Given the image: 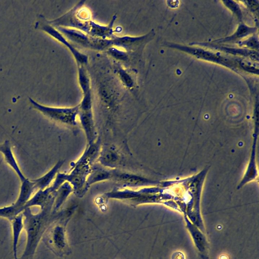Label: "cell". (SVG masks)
I'll list each match as a JSON object with an SVG mask.
<instances>
[{
    "instance_id": "obj_1",
    "label": "cell",
    "mask_w": 259,
    "mask_h": 259,
    "mask_svg": "<svg viewBox=\"0 0 259 259\" xmlns=\"http://www.w3.org/2000/svg\"><path fill=\"white\" fill-rule=\"evenodd\" d=\"M51 200L38 214H33L30 207L25 208L22 211L23 225L26 232L27 239L25 250L20 259L33 258L38 245L49 227Z\"/></svg>"
},
{
    "instance_id": "obj_2",
    "label": "cell",
    "mask_w": 259,
    "mask_h": 259,
    "mask_svg": "<svg viewBox=\"0 0 259 259\" xmlns=\"http://www.w3.org/2000/svg\"><path fill=\"white\" fill-rule=\"evenodd\" d=\"M55 28L67 39L84 48L102 51L113 46L111 39L93 37L82 31L73 28L62 27Z\"/></svg>"
},
{
    "instance_id": "obj_3",
    "label": "cell",
    "mask_w": 259,
    "mask_h": 259,
    "mask_svg": "<svg viewBox=\"0 0 259 259\" xmlns=\"http://www.w3.org/2000/svg\"><path fill=\"white\" fill-rule=\"evenodd\" d=\"M34 28L46 32L65 46L72 54L78 65L84 66L86 64L88 61L87 56L76 49L60 32L48 22V20L44 16L40 15L35 23Z\"/></svg>"
},
{
    "instance_id": "obj_4",
    "label": "cell",
    "mask_w": 259,
    "mask_h": 259,
    "mask_svg": "<svg viewBox=\"0 0 259 259\" xmlns=\"http://www.w3.org/2000/svg\"><path fill=\"white\" fill-rule=\"evenodd\" d=\"M29 101L33 108L53 120L70 125L76 124L79 105L69 108L54 107L40 104L31 98H29Z\"/></svg>"
},
{
    "instance_id": "obj_5",
    "label": "cell",
    "mask_w": 259,
    "mask_h": 259,
    "mask_svg": "<svg viewBox=\"0 0 259 259\" xmlns=\"http://www.w3.org/2000/svg\"><path fill=\"white\" fill-rule=\"evenodd\" d=\"M21 183L20 193L16 201L10 206L0 208V217L6 218L10 221L25 209V204L31 197V196L35 189L32 180L26 179Z\"/></svg>"
},
{
    "instance_id": "obj_6",
    "label": "cell",
    "mask_w": 259,
    "mask_h": 259,
    "mask_svg": "<svg viewBox=\"0 0 259 259\" xmlns=\"http://www.w3.org/2000/svg\"><path fill=\"white\" fill-rule=\"evenodd\" d=\"M45 243L58 255H62L68 250L65 229L59 224L52 225L47 229L43 235Z\"/></svg>"
},
{
    "instance_id": "obj_7",
    "label": "cell",
    "mask_w": 259,
    "mask_h": 259,
    "mask_svg": "<svg viewBox=\"0 0 259 259\" xmlns=\"http://www.w3.org/2000/svg\"><path fill=\"white\" fill-rule=\"evenodd\" d=\"M80 4L81 2L63 15L56 19L48 20V22L54 27H62L76 29L88 34L89 21L83 22L80 20L77 16V11Z\"/></svg>"
},
{
    "instance_id": "obj_8",
    "label": "cell",
    "mask_w": 259,
    "mask_h": 259,
    "mask_svg": "<svg viewBox=\"0 0 259 259\" xmlns=\"http://www.w3.org/2000/svg\"><path fill=\"white\" fill-rule=\"evenodd\" d=\"M116 18V15H114L108 25H101L90 20L88 34L93 37L104 39L112 38L114 35L113 26Z\"/></svg>"
},
{
    "instance_id": "obj_9",
    "label": "cell",
    "mask_w": 259,
    "mask_h": 259,
    "mask_svg": "<svg viewBox=\"0 0 259 259\" xmlns=\"http://www.w3.org/2000/svg\"><path fill=\"white\" fill-rule=\"evenodd\" d=\"M57 186L54 184L50 187H47L44 190H38L33 196L25 204V209L33 206H40L41 209H43L46 204L51 200V193L56 188Z\"/></svg>"
},
{
    "instance_id": "obj_10",
    "label": "cell",
    "mask_w": 259,
    "mask_h": 259,
    "mask_svg": "<svg viewBox=\"0 0 259 259\" xmlns=\"http://www.w3.org/2000/svg\"><path fill=\"white\" fill-rule=\"evenodd\" d=\"M0 152L3 154L4 159L15 172L17 174L21 182L26 179L22 174L12 152V148L9 141L6 140L5 142L0 145Z\"/></svg>"
},
{
    "instance_id": "obj_11",
    "label": "cell",
    "mask_w": 259,
    "mask_h": 259,
    "mask_svg": "<svg viewBox=\"0 0 259 259\" xmlns=\"http://www.w3.org/2000/svg\"><path fill=\"white\" fill-rule=\"evenodd\" d=\"M145 38V36H117L114 35L110 39L113 42V46L123 48L129 51L135 49V48L143 42Z\"/></svg>"
},
{
    "instance_id": "obj_12",
    "label": "cell",
    "mask_w": 259,
    "mask_h": 259,
    "mask_svg": "<svg viewBox=\"0 0 259 259\" xmlns=\"http://www.w3.org/2000/svg\"><path fill=\"white\" fill-rule=\"evenodd\" d=\"M13 230V251L14 259H19L17 257V248L20 233L24 228L23 215L20 213L10 221Z\"/></svg>"
},
{
    "instance_id": "obj_13",
    "label": "cell",
    "mask_w": 259,
    "mask_h": 259,
    "mask_svg": "<svg viewBox=\"0 0 259 259\" xmlns=\"http://www.w3.org/2000/svg\"><path fill=\"white\" fill-rule=\"evenodd\" d=\"M59 166V164L58 163L43 176L35 180H33L35 189L38 190H44L47 188L54 177Z\"/></svg>"
},
{
    "instance_id": "obj_14",
    "label": "cell",
    "mask_w": 259,
    "mask_h": 259,
    "mask_svg": "<svg viewBox=\"0 0 259 259\" xmlns=\"http://www.w3.org/2000/svg\"><path fill=\"white\" fill-rule=\"evenodd\" d=\"M78 80L83 95L91 91L89 77L84 66L78 65Z\"/></svg>"
},
{
    "instance_id": "obj_15",
    "label": "cell",
    "mask_w": 259,
    "mask_h": 259,
    "mask_svg": "<svg viewBox=\"0 0 259 259\" xmlns=\"http://www.w3.org/2000/svg\"><path fill=\"white\" fill-rule=\"evenodd\" d=\"M117 72L120 80L123 84L128 88H131L134 85V80L131 76L122 67H117Z\"/></svg>"
},
{
    "instance_id": "obj_16",
    "label": "cell",
    "mask_w": 259,
    "mask_h": 259,
    "mask_svg": "<svg viewBox=\"0 0 259 259\" xmlns=\"http://www.w3.org/2000/svg\"><path fill=\"white\" fill-rule=\"evenodd\" d=\"M107 54L116 60L126 61L128 60V55L126 52L118 48L112 46L107 49Z\"/></svg>"
},
{
    "instance_id": "obj_17",
    "label": "cell",
    "mask_w": 259,
    "mask_h": 259,
    "mask_svg": "<svg viewBox=\"0 0 259 259\" xmlns=\"http://www.w3.org/2000/svg\"><path fill=\"white\" fill-rule=\"evenodd\" d=\"M118 159V156L114 151H108L103 155V160L107 163H113Z\"/></svg>"
}]
</instances>
